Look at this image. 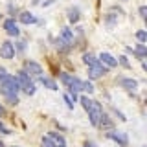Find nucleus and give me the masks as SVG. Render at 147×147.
<instances>
[{"mask_svg":"<svg viewBox=\"0 0 147 147\" xmlns=\"http://www.w3.org/2000/svg\"><path fill=\"white\" fill-rule=\"evenodd\" d=\"M20 90L18 88V83L17 79L13 76H7V77H4L2 81H0V92H2L4 96H17V92Z\"/></svg>","mask_w":147,"mask_h":147,"instance_id":"1","label":"nucleus"},{"mask_svg":"<svg viewBox=\"0 0 147 147\" xmlns=\"http://www.w3.org/2000/svg\"><path fill=\"white\" fill-rule=\"evenodd\" d=\"M15 79H17V83H18V88H22V90H24L28 96H33V94H35V85L31 83L30 76H28V74H26L24 70L17 72Z\"/></svg>","mask_w":147,"mask_h":147,"instance_id":"2","label":"nucleus"},{"mask_svg":"<svg viewBox=\"0 0 147 147\" xmlns=\"http://www.w3.org/2000/svg\"><path fill=\"white\" fill-rule=\"evenodd\" d=\"M86 112H88L90 123H92V125H96V127L99 125V119H101V116L105 114L103 109H101V105L98 103V101H94V99L90 101V105H88V109H86Z\"/></svg>","mask_w":147,"mask_h":147,"instance_id":"3","label":"nucleus"},{"mask_svg":"<svg viewBox=\"0 0 147 147\" xmlns=\"http://www.w3.org/2000/svg\"><path fill=\"white\" fill-rule=\"evenodd\" d=\"M24 72L30 77H42V66L35 61H26L24 63Z\"/></svg>","mask_w":147,"mask_h":147,"instance_id":"4","label":"nucleus"},{"mask_svg":"<svg viewBox=\"0 0 147 147\" xmlns=\"http://www.w3.org/2000/svg\"><path fill=\"white\" fill-rule=\"evenodd\" d=\"M105 74H107V66L101 64L99 61L96 64H92V66H88V77H90V79H98V77L105 76Z\"/></svg>","mask_w":147,"mask_h":147,"instance_id":"5","label":"nucleus"},{"mask_svg":"<svg viewBox=\"0 0 147 147\" xmlns=\"http://www.w3.org/2000/svg\"><path fill=\"white\" fill-rule=\"evenodd\" d=\"M0 57L2 59H13L15 57V46L9 42V40H4L0 44Z\"/></svg>","mask_w":147,"mask_h":147,"instance_id":"6","label":"nucleus"},{"mask_svg":"<svg viewBox=\"0 0 147 147\" xmlns=\"http://www.w3.org/2000/svg\"><path fill=\"white\" fill-rule=\"evenodd\" d=\"M4 30H6V33L11 35V37H17L18 33H20V31H18L17 22L13 20V18H7V20H4Z\"/></svg>","mask_w":147,"mask_h":147,"instance_id":"7","label":"nucleus"},{"mask_svg":"<svg viewBox=\"0 0 147 147\" xmlns=\"http://www.w3.org/2000/svg\"><path fill=\"white\" fill-rule=\"evenodd\" d=\"M99 59H101L99 63H101V64H105L107 68H114V66H118V59H114L112 55L107 53V52L101 53V55H99Z\"/></svg>","mask_w":147,"mask_h":147,"instance_id":"8","label":"nucleus"},{"mask_svg":"<svg viewBox=\"0 0 147 147\" xmlns=\"http://www.w3.org/2000/svg\"><path fill=\"white\" fill-rule=\"evenodd\" d=\"M119 85H121L125 90H129V92H134L138 88V81L131 79V77H121V79H119Z\"/></svg>","mask_w":147,"mask_h":147,"instance_id":"9","label":"nucleus"},{"mask_svg":"<svg viewBox=\"0 0 147 147\" xmlns=\"http://www.w3.org/2000/svg\"><path fill=\"white\" fill-rule=\"evenodd\" d=\"M109 138H112V140L118 142L119 145H127V144H129L127 134H123V132H118V131H110V132H109Z\"/></svg>","mask_w":147,"mask_h":147,"instance_id":"10","label":"nucleus"},{"mask_svg":"<svg viewBox=\"0 0 147 147\" xmlns=\"http://www.w3.org/2000/svg\"><path fill=\"white\" fill-rule=\"evenodd\" d=\"M18 20H20L22 24H35L37 18H35V15H31L30 11H22L20 15H18Z\"/></svg>","mask_w":147,"mask_h":147,"instance_id":"11","label":"nucleus"},{"mask_svg":"<svg viewBox=\"0 0 147 147\" xmlns=\"http://www.w3.org/2000/svg\"><path fill=\"white\" fill-rule=\"evenodd\" d=\"M83 86V81H79L77 77H72L70 83H68V88H70V94H77Z\"/></svg>","mask_w":147,"mask_h":147,"instance_id":"12","label":"nucleus"},{"mask_svg":"<svg viewBox=\"0 0 147 147\" xmlns=\"http://www.w3.org/2000/svg\"><path fill=\"white\" fill-rule=\"evenodd\" d=\"M61 39L64 40L66 44H74V33H72V30L70 28H63V31H61Z\"/></svg>","mask_w":147,"mask_h":147,"instance_id":"13","label":"nucleus"},{"mask_svg":"<svg viewBox=\"0 0 147 147\" xmlns=\"http://www.w3.org/2000/svg\"><path fill=\"white\" fill-rule=\"evenodd\" d=\"M40 83H42L44 86H48L50 90H57V83L53 79H48V77H40Z\"/></svg>","mask_w":147,"mask_h":147,"instance_id":"14","label":"nucleus"},{"mask_svg":"<svg viewBox=\"0 0 147 147\" xmlns=\"http://www.w3.org/2000/svg\"><path fill=\"white\" fill-rule=\"evenodd\" d=\"M83 63H85V64H88V66H92V64H96V63H98V59H96L92 53H85V55H83Z\"/></svg>","mask_w":147,"mask_h":147,"instance_id":"15","label":"nucleus"},{"mask_svg":"<svg viewBox=\"0 0 147 147\" xmlns=\"http://www.w3.org/2000/svg\"><path fill=\"white\" fill-rule=\"evenodd\" d=\"M68 20H70V22H77V20H79V11H77V9H70Z\"/></svg>","mask_w":147,"mask_h":147,"instance_id":"16","label":"nucleus"},{"mask_svg":"<svg viewBox=\"0 0 147 147\" xmlns=\"http://www.w3.org/2000/svg\"><path fill=\"white\" fill-rule=\"evenodd\" d=\"M68 48H70V44H66L63 39H59V40H57V50H61V52H66Z\"/></svg>","mask_w":147,"mask_h":147,"instance_id":"17","label":"nucleus"},{"mask_svg":"<svg viewBox=\"0 0 147 147\" xmlns=\"http://www.w3.org/2000/svg\"><path fill=\"white\" fill-rule=\"evenodd\" d=\"M136 39L140 40V42H145V40H147V33H145L144 30H140V31L136 33Z\"/></svg>","mask_w":147,"mask_h":147,"instance_id":"18","label":"nucleus"},{"mask_svg":"<svg viewBox=\"0 0 147 147\" xmlns=\"http://www.w3.org/2000/svg\"><path fill=\"white\" fill-rule=\"evenodd\" d=\"M81 90H86L88 92V94H92V92H94V86H92V83H83V86H81Z\"/></svg>","mask_w":147,"mask_h":147,"instance_id":"19","label":"nucleus"},{"mask_svg":"<svg viewBox=\"0 0 147 147\" xmlns=\"http://www.w3.org/2000/svg\"><path fill=\"white\" fill-rule=\"evenodd\" d=\"M42 147H55L52 138H42Z\"/></svg>","mask_w":147,"mask_h":147,"instance_id":"20","label":"nucleus"},{"mask_svg":"<svg viewBox=\"0 0 147 147\" xmlns=\"http://www.w3.org/2000/svg\"><path fill=\"white\" fill-rule=\"evenodd\" d=\"M0 132H2V134H11V131H9V129L4 125L2 121H0Z\"/></svg>","mask_w":147,"mask_h":147,"instance_id":"21","label":"nucleus"},{"mask_svg":"<svg viewBox=\"0 0 147 147\" xmlns=\"http://www.w3.org/2000/svg\"><path fill=\"white\" fill-rule=\"evenodd\" d=\"M7 101H9L11 105H17V103H18V98H17V96H7Z\"/></svg>","mask_w":147,"mask_h":147,"instance_id":"22","label":"nucleus"},{"mask_svg":"<svg viewBox=\"0 0 147 147\" xmlns=\"http://www.w3.org/2000/svg\"><path fill=\"white\" fill-rule=\"evenodd\" d=\"M140 17H142V18L147 17V7H145V6H140Z\"/></svg>","mask_w":147,"mask_h":147,"instance_id":"23","label":"nucleus"},{"mask_svg":"<svg viewBox=\"0 0 147 147\" xmlns=\"http://www.w3.org/2000/svg\"><path fill=\"white\" fill-rule=\"evenodd\" d=\"M119 63H121V64H123V66H125V68H129V66H131V64H129V61H127V57H125V55H123V57H119Z\"/></svg>","mask_w":147,"mask_h":147,"instance_id":"24","label":"nucleus"},{"mask_svg":"<svg viewBox=\"0 0 147 147\" xmlns=\"http://www.w3.org/2000/svg\"><path fill=\"white\" fill-rule=\"evenodd\" d=\"M64 101H66V105H68L70 109H74V101H72V98H70V96H64Z\"/></svg>","mask_w":147,"mask_h":147,"instance_id":"25","label":"nucleus"},{"mask_svg":"<svg viewBox=\"0 0 147 147\" xmlns=\"http://www.w3.org/2000/svg\"><path fill=\"white\" fill-rule=\"evenodd\" d=\"M4 77H7V72H6V68H0V81H2Z\"/></svg>","mask_w":147,"mask_h":147,"instance_id":"26","label":"nucleus"},{"mask_svg":"<svg viewBox=\"0 0 147 147\" xmlns=\"http://www.w3.org/2000/svg\"><path fill=\"white\" fill-rule=\"evenodd\" d=\"M83 147H94V144H85Z\"/></svg>","mask_w":147,"mask_h":147,"instance_id":"27","label":"nucleus"},{"mask_svg":"<svg viewBox=\"0 0 147 147\" xmlns=\"http://www.w3.org/2000/svg\"><path fill=\"white\" fill-rule=\"evenodd\" d=\"M2 114H4V107H2V105H0V116H2Z\"/></svg>","mask_w":147,"mask_h":147,"instance_id":"28","label":"nucleus"},{"mask_svg":"<svg viewBox=\"0 0 147 147\" xmlns=\"http://www.w3.org/2000/svg\"><path fill=\"white\" fill-rule=\"evenodd\" d=\"M0 147H4V144H2V142H0Z\"/></svg>","mask_w":147,"mask_h":147,"instance_id":"29","label":"nucleus"},{"mask_svg":"<svg viewBox=\"0 0 147 147\" xmlns=\"http://www.w3.org/2000/svg\"><path fill=\"white\" fill-rule=\"evenodd\" d=\"M57 147H66V145H57Z\"/></svg>","mask_w":147,"mask_h":147,"instance_id":"30","label":"nucleus"}]
</instances>
